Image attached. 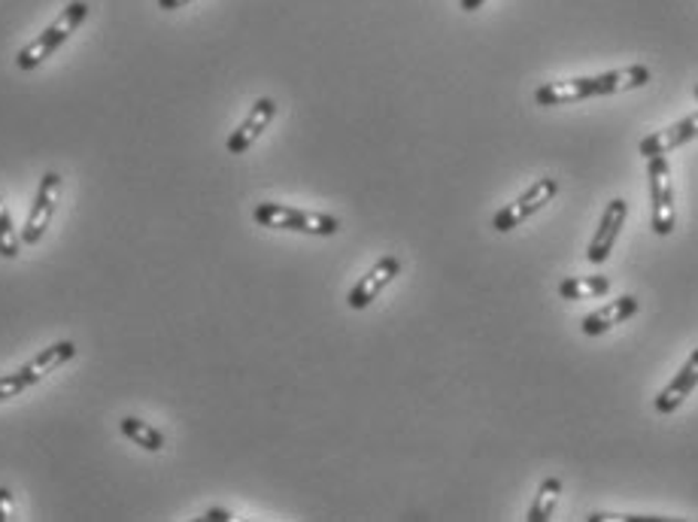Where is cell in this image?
<instances>
[{
  "label": "cell",
  "mask_w": 698,
  "mask_h": 522,
  "mask_svg": "<svg viewBox=\"0 0 698 522\" xmlns=\"http://www.w3.org/2000/svg\"><path fill=\"white\" fill-rule=\"evenodd\" d=\"M85 19H88V3H85V0H73V3H67L59 19L49 24L46 31L37 36L34 43H28V46L15 55V67H19V71H34V67H40L49 55H55V52L64 46V40H67Z\"/></svg>",
  "instance_id": "cell-1"
},
{
  "label": "cell",
  "mask_w": 698,
  "mask_h": 522,
  "mask_svg": "<svg viewBox=\"0 0 698 522\" xmlns=\"http://www.w3.org/2000/svg\"><path fill=\"white\" fill-rule=\"evenodd\" d=\"M256 226L280 228V231H301V234H313V238H334L341 231V219L325 213H310V210H298V207H285V203L264 201L252 210Z\"/></svg>",
  "instance_id": "cell-2"
},
{
  "label": "cell",
  "mask_w": 698,
  "mask_h": 522,
  "mask_svg": "<svg viewBox=\"0 0 698 522\" xmlns=\"http://www.w3.org/2000/svg\"><path fill=\"white\" fill-rule=\"evenodd\" d=\"M76 356V344L73 341H59V344L46 346L40 356H34L24 368H19L10 377H0V401H10L15 395H22L24 389H31L37 383L43 380L46 374H52L55 368H61L64 362H71Z\"/></svg>",
  "instance_id": "cell-3"
},
{
  "label": "cell",
  "mask_w": 698,
  "mask_h": 522,
  "mask_svg": "<svg viewBox=\"0 0 698 522\" xmlns=\"http://www.w3.org/2000/svg\"><path fill=\"white\" fill-rule=\"evenodd\" d=\"M650 161V201H653V231L659 238H668L677 226V203H675V179L665 155L647 158Z\"/></svg>",
  "instance_id": "cell-4"
},
{
  "label": "cell",
  "mask_w": 698,
  "mask_h": 522,
  "mask_svg": "<svg viewBox=\"0 0 698 522\" xmlns=\"http://www.w3.org/2000/svg\"><path fill=\"white\" fill-rule=\"evenodd\" d=\"M559 195V182L553 177H541L534 182L532 189H525L517 198V201H510L508 207H501L492 219V228H496L498 234H510L513 228H520L522 222H529L538 210H544L546 203L553 201Z\"/></svg>",
  "instance_id": "cell-5"
},
{
  "label": "cell",
  "mask_w": 698,
  "mask_h": 522,
  "mask_svg": "<svg viewBox=\"0 0 698 522\" xmlns=\"http://www.w3.org/2000/svg\"><path fill=\"white\" fill-rule=\"evenodd\" d=\"M59 195H61V177L55 170H49L46 177L40 179V189H37L34 207H31V216L22 228V243L28 247H37L43 234H46L49 222H52V213L59 207Z\"/></svg>",
  "instance_id": "cell-6"
},
{
  "label": "cell",
  "mask_w": 698,
  "mask_h": 522,
  "mask_svg": "<svg viewBox=\"0 0 698 522\" xmlns=\"http://www.w3.org/2000/svg\"><path fill=\"white\" fill-rule=\"evenodd\" d=\"M402 273V261L395 259V255H386V259H379L371 271L358 280V283L353 285V292H350V297H346V304L353 310H365L371 307L374 301L379 297V292L386 289V285L395 280Z\"/></svg>",
  "instance_id": "cell-7"
},
{
  "label": "cell",
  "mask_w": 698,
  "mask_h": 522,
  "mask_svg": "<svg viewBox=\"0 0 698 522\" xmlns=\"http://www.w3.org/2000/svg\"><path fill=\"white\" fill-rule=\"evenodd\" d=\"M626 216L628 203L623 201V198H614V201L607 203V210L602 213V222H598V231H595L590 250H586V259H590L592 264H604V261L611 259L616 238H619V231L626 226Z\"/></svg>",
  "instance_id": "cell-8"
},
{
  "label": "cell",
  "mask_w": 698,
  "mask_h": 522,
  "mask_svg": "<svg viewBox=\"0 0 698 522\" xmlns=\"http://www.w3.org/2000/svg\"><path fill=\"white\" fill-rule=\"evenodd\" d=\"M273 116H277V101L273 97H259L252 109H249V116L240 122V128H235V134L228 137L226 149L231 155H243L252 146V143L259 140L264 128L271 125Z\"/></svg>",
  "instance_id": "cell-9"
},
{
  "label": "cell",
  "mask_w": 698,
  "mask_h": 522,
  "mask_svg": "<svg viewBox=\"0 0 698 522\" xmlns=\"http://www.w3.org/2000/svg\"><path fill=\"white\" fill-rule=\"evenodd\" d=\"M692 140H698V113H692L687 119H680L677 125H671V128L656 130L650 137H644L638 149L644 158H656V155L675 153V149H680V146H687V143Z\"/></svg>",
  "instance_id": "cell-10"
},
{
  "label": "cell",
  "mask_w": 698,
  "mask_h": 522,
  "mask_svg": "<svg viewBox=\"0 0 698 522\" xmlns=\"http://www.w3.org/2000/svg\"><path fill=\"white\" fill-rule=\"evenodd\" d=\"M698 386V349H692V356L684 362V368L677 370V377L668 386H665L659 395H656V414L671 416L675 410H680V404L687 401L689 395L696 392Z\"/></svg>",
  "instance_id": "cell-11"
},
{
  "label": "cell",
  "mask_w": 698,
  "mask_h": 522,
  "mask_svg": "<svg viewBox=\"0 0 698 522\" xmlns=\"http://www.w3.org/2000/svg\"><path fill=\"white\" fill-rule=\"evenodd\" d=\"M595 97V80L592 76H574V80H553L534 92L538 107H559V104H574Z\"/></svg>",
  "instance_id": "cell-12"
},
{
  "label": "cell",
  "mask_w": 698,
  "mask_h": 522,
  "mask_svg": "<svg viewBox=\"0 0 698 522\" xmlns=\"http://www.w3.org/2000/svg\"><path fill=\"white\" fill-rule=\"evenodd\" d=\"M635 313H638V297L635 295L616 297V301H611L607 307L595 310V313H590V316L581 322L583 337H602L604 332L616 328L619 322L632 320Z\"/></svg>",
  "instance_id": "cell-13"
},
{
  "label": "cell",
  "mask_w": 698,
  "mask_h": 522,
  "mask_svg": "<svg viewBox=\"0 0 698 522\" xmlns=\"http://www.w3.org/2000/svg\"><path fill=\"white\" fill-rule=\"evenodd\" d=\"M592 80H595V97H607L644 88V85L653 80V73L650 67H644V64H632V67H619V71L598 73V76H592Z\"/></svg>",
  "instance_id": "cell-14"
},
{
  "label": "cell",
  "mask_w": 698,
  "mask_h": 522,
  "mask_svg": "<svg viewBox=\"0 0 698 522\" xmlns=\"http://www.w3.org/2000/svg\"><path fill=\"white\" fill-rule=\"evenodd\" d=\"M611 292V280L604 273H592V276H569L559 283V297L565 301H586V297H604Z\"/></svg>",
  "instance_id": "cell-15"
},
{
  "label": "cell",
  "mask_w": 698,
  "mask_h": 522,
  "mask_svg": "<svg viewBox=\"0 0 698 522\" xmlns=\"http://www.w3.org/2000/svg\"><path fill=\"white\" fill-rule=\"evenodd\" d=\"M118 428H122V435L128 440H134L137 447H143V450H149V452H162L165 450V435L158 431V428H153L149 422H143V419H134V416H125L122 422H118Z\"/></svg>",
  "instance_id": "cell-16"
},
{
  "label": "cell",
  "mask_w": 698,
  "mask_h": 522,
  "mask_svg": "<svg viewBox=\"0 0 698 522\" xmlns=\"http://www.w3.org/2000/svg\"><path fill=\"white\" fill-rule=\"evenodd\" d=\"M559 495H562V480H559V477H546L544 483H541V489H538V495H534L532 511H529V522L553 520Z\"/></svg>",
  "instance_id": "cell-17"
},
{
  "label": "cell",
  "mask_w": 698,
  "mask_h": 522,
  "mask_svg": "<svg viewBox=\"0 0 698 522\" xmlns=\"http://www.w3.org/2000/svg\"><path fill=\"white\" fill-rule=\"evenodd\" d=\"M19 247H22V238L15 234V226H12L7 207L0 201V255L3 259H15L19 255Z\"/></svg>",
  "instance_id": "cell-18"
},
{
  "label": "cell",
  "mask_w": 698,
  "mask_h": 522,
  "mask_svg": "<svg viewBox=\"0 0 698 522\" xmlns=\"http://www.w3.org/2000/svg\"><path fill=\"white\" fill-rule=\"evenodd\" d=\"M15 520V499L7 487H0V522Z\"/></svg>",
  "instance_id": "cell-19"
},
{
  "label": "cell",
  "mask_w": 698,
  "mask_h": 522,
  "mask_svg": "<svg viewBox=\"0 0 698 522\" xmlns=\"http://www.w3.org/2000/svg\"><path fill=\"white\" fill-rule=\"evenodd\" d=\"M204 520H219V522H228V520H231V513H228V511H219V508H213V511H207V513H204Z\"/></svg>",
  "instance_id": "cell-20"
},
{
  "label": "cell",
  "mask_w": 698,
  "mask_h": 522,
  "mask_svg": "<svg viewBox=\"0 0 698 522\" xmlns=\"http://www.w3.org/2000/svg\"><path fill=\"white\" fill-rule=\"evenodd\" d=\"M186 3H191V0H158L162 10H179V7H186Z\"/></svg>",
  "instance_id": "cell-21"
},
{
  "label": "cell",
  "mask_w": 698,
  "mask_h": 522,
  "mask_svg": "<svg viewBox=\"0 0 698 522\" xmlns=\"http://www.w3.org/2000/svg\"><path fill=\"white\" fill-rule=\"evenodd\" d=\"M486 0H459V7H462L465 12H473V10H480L483 7Z\"/></svg>",
  "instance_id": "cell-22"
},
{
  "label": "cell",
  "mask_w": 698,
  "mask_h": 522,
  "mask_svg": "<svg viewBox=\"0 0 698 522\" xmlns=\"http://www.w3.org/2000/svg\"><path fill=\"white\" fill-rule=\"evenodd\" d=\"M696 97H698V85H696Z\"/></svg>",
  "instance_id": "cell-23"
}]
</instances>
